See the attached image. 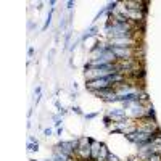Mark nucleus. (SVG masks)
Listing matches in <instances>:
<instances>
[{
	"label": "nucleus",
	"mask_w": 161,
	"mask_h": 161,
	"mask_svg": "<svg viewBox=\"0 0 161 161\" xmlns=\"http://www.w3.org/2000/svg\"><path fill=\"white\" fill-rule=\"evenodd\" d=\"M110 118L118 119V123H119V121H124V118H126V110H113V111L110 113Z\"/></svg>",
	"instance_id": "1"
},
{
	"label": "nucleus",
	"mask_w": 161,
	"mask_h": 161,
	"mask_svg": "<svg viewBox=\"0 0 161 161\" xmlns=\"http://www.w3.org/2000/svg\"><path fill=\"white\" fill-rule=\"evenodd\" d=\"M93 32H95V28H90L89 31H86V34H84V39H86V37H90Z\"/></svg>",
	"instance_id": "2"
},
{
	"label": "nucleus",
	"mask_w": 161,
	"mask_h": 161,
	"mask_svg": "<svg viewBox=\"0 0 161 161\" xmlns=\"http://www.w3.org/2000/svg\"><path fill=\"white\" fill-rule=\"evenodd\" d=\"M106 161H119L116 156H113V155H108V158H106Z\"/></svg>",
	"instance_id": "3"
},
{
	"label": "nucleus",
	"mask_w": 161,
	"mask_h": 161,
	"mask_svg": "<svg viewBox=\"0 0 161 161\" xmlns=\"http://www.w3.org/2000/svg\"><path fill=\"white\" fill-rule=\"evenodd\" d=\"M29 150H37V142L36 143H29Z\"/></svg>",
	"instance_id": "4"
}]
</instances>
